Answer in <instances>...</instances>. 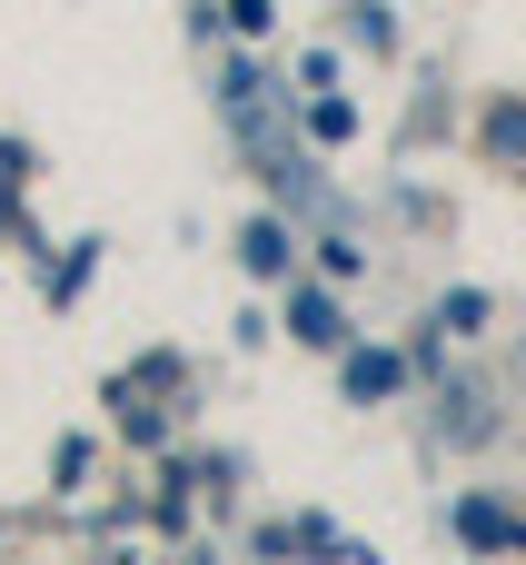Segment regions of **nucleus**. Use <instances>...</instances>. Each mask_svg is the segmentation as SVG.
Here are the masks:
<instances>
[{
	"label": "nucleus",
	"instance_id": "39448f33",
	"mask_svg": "<svg viewBox=\"0 0 526 565\" xmlns=\"http://www.w3.org/2000/svg\"><path fill=\"white\" fill-rule=\"evenodd\" d=\"M457 536H477V546H526V536L497 516V507H457Z\"/></svg>",
	"mask_w": 526,
	"mask_h": 565
},
{
	"label": "nucleus",
	"instance_id": "f03ea898",
	"mask_svg": "<svg viewBox=\"0 0 526 565\" xmlns=\"http://www.w3.org/2000/svg\"><path fill=\"white\" fill-rule=\"evenodd\" d=\"M338 377H348V397H398V387H408V358H398V348H348Z\"/></svg>",
	"mask_w": 526,
	"mask_h": 565
},
{
	"label": "nucleus",
	"instance_id": "423d86ee",
	"mask_svg": "<svg viewBox=\"0 0 526 565\" xmlns=\"http://www.w3.org/2000/svg\"><path fill=\"white\" fill-rule=\"evenodd\" d=\"M438 328H448V338H477V328H487V298H477V288H457V298L438 308Z\"/></svg>",
	"mask_w": 526,
	"mask_h": 565
},
{
	"label": "nucleus",
	"instance_id": "20e7f679",
	"mask_svg": "<svg viewBox=\"0 0 526 565\" xmlns=\"http://www.w3.org/2000/svg\"><path fill=\"white\" fill-rule=\"evenodd\" d=\"M487 159H507V169L526 159V99H497L487 109Z\"/></svg>",
	"mask_w": 526,
	"mask_h": 565
},
{
	"label": "nucleus",
	"instance_id": "7ed1b4c3",
	"mask_svg": "<svg viewBox=\"0 0 526 565\" xmlns=\"http://www.w3.org/2000/svg\"><path fill=\"white\" fill-rule=\"evenodd\" d=\"M239 268L249 278H288V218H249L239 228Z\"/></svg>",
	"mask_w": 526,
	"mask_h": 565
},
{
	"label": "nucleus",
	"instance_id": "f257e3e1",
	"mask_svg": "<svg viewBox=\"0 0 526 565\" xmlns=\"http://www.w3.org/2000/svg\"><path fill=\"white\" fill-rule=\"evenodd\" d=\"M288 338H298V348L348 358V318H338V298H328V288H308V278H288Z\"/></svg>",
	"mask_w": 526,
	"mask_h": 565
}]
</instances>
